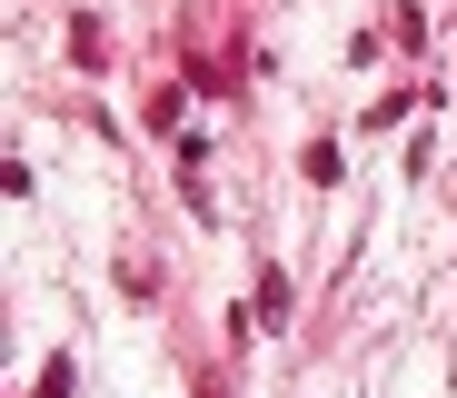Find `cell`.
<instances>
[{
  "mask_svg": "<svg viewBox=\"0 0 457 398\" xmlns=\"http://www.w3.org/2000/svg\"><path fill=\"white\" fill-rule=\"evenodd\" d=\"M30 398H70V359H50V368H40V388H30Z\"/></svg>",
  "mask_w": 457,
  "mask_h": 398,
  "instance_id": "obj_1",
  "label": "cell"
}]
</instances>
